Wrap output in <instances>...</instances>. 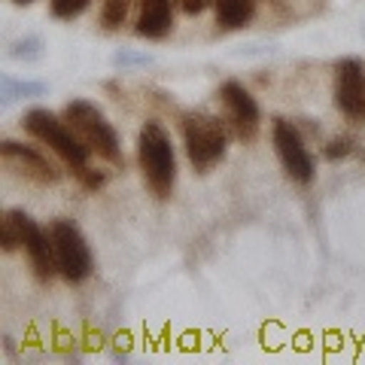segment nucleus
<instances>
[{
  "label": "nucleus",
  "mask_w": 365,
  "mask_h": 365,
  "mask_svg": "<svg viewBox=\"0 0 365 365\" xmlns=\"http://www.w3.org/2000/svg\"><path fill=\"white\" fill-rule=\"evenodd\" d=\"M21 125H25V131L34 137V140L49 146V150L64 162V168L71 170V174H76L86 186H91V189L101 186V174L91 170V150L76 137V131L67 125V119H58L49 110H28Z\"/></svg>",
  "instance_id": "f257e3e1"
},
{
  "label": "nucleus",
  "mask_w": 365,
  "mask_h": 365,
  "mask_svg": "<svg viewBox=\"0 0 365 365\" xmlns=\"http://www.w3.org/2000/svg\"><path fill=\"white\" fill-rule=\"evenodd\" d=\"M91 0H52V16L55 19H76L88 9Z\"/></svg>",
  "instance_id": "2eb2a0df"
},
{
  "label": "nucleus",
  "mask_w": 365,
  "mask_h": 365,
  "mask_svg": "<svg viewBox=\"0 0 365 365\" xmlns=\"http://www.w3.org/2000/svg\"><path fill=\"white\" fill-rule=\"evenodd\" d=\"M220 98H222V107H225V122L232 125V131L241 137V140H253L259 134V104L256 98L241 86V83H225L220 88Z\"/></svg>",
  "instance_id": "9d476101"
},
{
  "label": "nucleus",
  "mask_w": 365,
  "mask_h": 365,
  "mask_svg": "<svg viewBox=\"0 0 365 365\" xmlns=\"http://www.w3.org/2000/svg\"><path fill=\"white\" fill-rule=\"evenodd\" d=\"M64 119L76 131L79 140L91 150V155L104 158L110 165H122L119 137L113 131V125L107 122V116L95 104H88V101H71V104L64 107Z\"/></svg>",
  "instance_id": "20e7f679"
},
{
  "label": "nucleus",
  "mask_w": 365,
  "mask_h": 365,
  "mask_svg": "<svg viewBox=\"0 0 365 365\" xmlns=\"http://www.w3.org/2000/svg\"><path fill=\"white\" fill-rule=\"evenodd\" d=\"M204 4H207V0H180V6H182V13L186 16H198L204 9Z\"/></svg>",
  "instance_id": "f3484780"
},
{
  "label": "nucleus",
  "mask_w": 365,
  "mask_h": 365,
  "mask_svg": "<svg viewBox=\"0 0 365 365\" xmlns=\"http://www.w3.org/2000/svg\"><path fill=\"white\" fill-rule=\"evenodd\" d=\"M49 235L55 244V259H58V274L67 283H83L91 274V250L86 244L83 232L73 222L58 220L52 222Z\"/></svg>",
  "instance_id": "39448f33"
},
{
  "label": "nucleus",
  "mask_w": 365,
  "mask_h": 365,
  "mask_svg": "<svg viewBox=\"0 0 365 365\" xmlns=\"http://www.w3.org/2000/svg\"><path fill=\"white\" fill-rule=\"evenodd\" d=\"M16 4H31V0H16Z\"/></svg>",
  "instance_id": "a211bd4d"
},
{
  "label": "nucleus",
  "mask_w": 365,
  "mask_h": 365,
  "mask_svg": "<svg viewBox=\"0 0 365 365\" xmlns=\"http://www.w3.org/2000/svg\"><path fill=\"white\" fill-rule=\"evenodd\" d=\"M335 104L350 122H365V67L344 58L335 67Z\"/></svg>",
  "instance_id": "1a4fd4ad"
},
{
  "label": "nucleus",
  "mask_w": 365,
  "mask_h": 365,
  "mask_svg": "<svg viewBox=\"0 0 365 365\" xmlns=\"http://www.w3.org/2000/svg\"><path fill=\"white\" fill-rule=\"evenodd\" d=\"M347 153H350L347 140H332V143H329V150H326V158H332V162H335V158H344Z\"/></svg>",
  "instance_id": "dca6fc26"
},
{
  "label": "nucleus",
  "mask_w": 365,
  "mask_h": 365,
  "mask_svg": "<svg viewBox=\"0 0 365 365\" xmlns=\"http://www.w3.org/2000/svg\"><path fill=\"white\" fill-rule=\"evenodd\" d=\"M137 162L143 182L155 198H170L177 186V155L168 131L158 122H146L137 134Z\"/></svg>",
  "instance_id": "f03ea898"
},
{
  "label": "nucleus",
  "mask_w": 365,
  "mask_h": 365,
  "mask_svg": "<svg viewBox=\"0 0 365 365\" xmlns=\"http://www.w3.org/2000/svg\"><path fill=\"white\" fill-rule=\"evenodd\" d=\"M256 13V0H216V21L222 28H244Z\"/></svg>",
  "instance_id": "f8f14e48"
},
{
  "label": "nucleus",
  "mask_w": 365,
  "mask_h": 365,
  "mask_svg": "<svg viewBox=\"0 0 365 365\" xmlns=\"http://www.w3.org/2000/svg\"><path fill=\"white\" fill-rule=\"evenodd\" d=\"M182 143H186L189 165L198 174H207L213 165H220L228 150L225 122L210 116V113H189L182 119Z\"/></svg>",
  "instance_id": "7ed1b4c3"
},
{
  "label": "nucleus",
  "mask_w": 365,
  "mask_h": 365,
  "mask_svg": "<svg viewBox=\"0 0 365 365\" xmlns=\"http://www.w3.org/2000/svg\"><path fill=\"white\" fill-rule=\"evenodd\" d=\"M0 244H4L6 253H13V250L21 247V228H19V220H16L13 210H9L4 216V222H0Z\"/></svg>",
  "instance_id": "ddd939ff"
},
{
  "label": "nucleus",
  "mask_w": 365,
  "mask_h": 365,
  "mask_svg": "<svg viewBox=\"0 0 365 365\" xmlns=\"http://www.w3.org/2000/svg\"><path fill=\"white\" fill-rule=\"evenodd\" d=\"M274 150H277V158L283 170L295 180V182H311L314 180V158L304 150L302 134L292 128V122L287 119H274Z\"/></svg>",
  "instance_id": "423d86ee"
},
{
  "label": "nucleus",
  "mask_w": 365,
  "mask_h": 365,
  "mask_svg": "<svg viewBox=\"0 0 365 365\" xmlns=\"http://www.w3.org/2000/svg\"><path fill=\"white\" fill-rule=\"evenodd\" d=\"M13 213H16L19 228H21V247H25V253H28L34 277H37L40 283H49L55 274H58V259H55L52 235H46L25 210H13Z\"/></svg>",
  "instance_id": "0eeeda50"
},
{
  "label": "nucleus",
  "mask_w": 365,
  "mask_h": 365,
  "mask_svg": "<svg viewBox=\"0 0 365 365\" xmlns=\"http://www.w3.org/2000/svg\"><path fill=\"white\" fill-rule=\"evenodd\" d=\"M0 158H4V168L9 174L25 180V182H37V186H52V182H58V170L46 162L37 150H31L25 143L4 140L0 143Z\"/></svg>",
  "instance_id": "6e6552de"
},
{
  "label": "nucleus",
  "mask_w": 365,
  "mask_h": 365,
  "mask_svg": "<svg viewBox=\"0 0 365 365\" xmlns=\"http://www.w3.org/2000/svg\"><path fill=\"white\" fill-rule=\"evenodd\" d=\"M128 9H131V0H104V13H101V21L104 28H119L125 19H128Z\"/></svg>",
  "instance_id": "4468645a"
},
{
  "label": "nucleus",
  "mask_w": 365,
  "mask_h": 365,
  "mask_svg": "<svg viewBox=\"0 0 365 365\" xmlns=\"http://www.w3.org/2000/svg\"><path fill=\"white\" fill-rule=\"evenodd\" d=\"M170 28H174V0H143L137 34L146 40H162Z\"/></svg>",
  "instance_id": "9b49d317"
}]
</instances>
